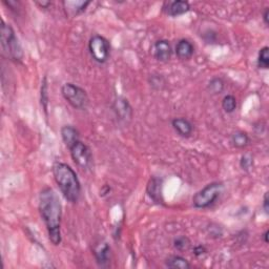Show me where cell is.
<instances>
[{
	"instance_id": "obj_1",
	"label": "cell",
	"mask_w": 269,
	"mask_h": 269,
	"mask_svg": "<svg viewBox=\"0 0 269 269\" xmlns=\"http://www.w3.org/2000/svg\"><path fill=\"white\" fill-rule=\"evenodd\" d=\"M39 213L48 229L49 239L55 246L61 243L62 205L56 192L46 187L39 195Z\"/></svg>"
},
{
	"instance_id": "obj_2",
	"label": "cell",
	"mask_w": 269,
	"mask_h": 269,
	"mask_svg": "<svg viewBox=\"0 0 269 269\" xmlns=\"http://www.w3.org/2000/svg\"><path fill=\"white\" fill-rule=\"evenodd\" d=\"M54 179L63 197L68 202L77 203L81 195V184L74 169L62 162H56L53 165Z\"/></svg>"
},
{
	"instance_id": "obj_3",
	"label": "cell",
	"mask_w": 269,
	"mask_h": 269,
	"mask_svg": "<svg viewBox=\"0 0 269 269\" xmlns=\"http://www.w3.org/2000/svg\"><path fill=\"white\" fill-rule=\"evenodd\" d=\"M0 44H2L4 56L14 62L22 61L23 51L15 31L4 20L2 21V27H0Z\"/></svg>"
},
{
	"instance_id": "obj_4",
	"label": "cell",
	"mask_w": 269,
	"mask_h": 269,
	"mask_svg": "<svg viewBox=\"0 0 269 269\" xmlns=\"http://www.w3.org/2000/svg\"><path fill=\"white\" fill-rule=\"evenodd\" d=\"M224 191V185L220 182L207 184L193 197V204L196 208H208L215 204Z\"/></svg>"
},
{
	"instance_id": "obj_5",
	"label": "cell",
	"mask_w": 269,
	"mask_h": 269,
	"mask_svg": "<svg viewBox=\"0 0 269 269\" xmlns=\"http://www.w3.org/2000/svg\"><path fill=\"white\" fill-rule=\"evenodd\" d=\"M61 93L63 98L76 110L83 111L88 105V96L86 92L74 83H65L62 85Z\"/></svg>"
},
{
	"instance_id": "obj_6",
	"label": "cell",
	"mask_w": 269,
	"mask_h": 269,
	"mask_svg": "<svg viewBox=\"0 0 269 269\" xmlns=\"http://www.w3.org/2000/svg\"><path fill=\"white\" fill-rule=\"evenodd\" d=\"M88 50L94 60L98 63H105L111 54V44L107 38L96 35L89 39Z\"/></svg>"
},
{
	"instance_id": "obj_7",
	"label": "cell",
	"mask_w": 269,
	"mask_h": 269,
	"mask_svg": "<svg viewBox=\"0 0 269 269\" xmlns=\"http://www.w3.org/2000/svg\"><path fill=\"white\" fill-rule=\"evenodd\" d=\"M69 150H71L72 159L80 168L86 170L92 167L93 154L86 144L79 140L72 147H69Z\"/></svg>"
},
{
	"instance_id": "obj_8",
	"label": "cell",
	"mask_w": 269,
	"mask_h": 269,
	"mask_svg": "<svg viewBox=\"0 0 269 269\" xmlns=\"http://www.w3.org/2000/svg\"><path fill=\"white\" fill-rule=\"evenodd\" d=\"M113 111L115 112L117 118L123 122L131 121L134 115L132 105L124 97H117L115 99L113 103Z\"/></svg>"
},
{
	"instance_id": "obj_9",
	"label": "cell",
	"mask_w": 269,
	"mask_h": 269,
	"mask_svg": "<svg viewBox=\"0 0 269 269\" xmlns=\"http://www.w3.org/2000/svg\"><path fill=\"white\" fill-rule=\"evenodd\" d=\"M93 253L95 255L96 262L100 267H108L110 265L112 249L107 242L101 241L100 243L96 244L93 249Z\"/></svg>"
},
{
	"instance_id": "obj_10",
	"label": "cell",
	"mask_w": 269,
	"mask_h": 269,
	"mask_svg": "<svg viewBox=\"0 0 269 269\" xmlns=\"http://www.w3.org/2000/svg\"><path fill=\"white\" fill-rule=\"evenodd\" d=\"M154 57L158 61L167 62L172 55V50L167 40H158L153 46Z\"/></svg>"
},
{
	"instance_id": "obj_11",
	"label": "cell",
	"mask_w": 269,
	"mask_h": 269,
	"mask_svg": "<svg viewBox=\"0 0 269 269\" xmlns=\"http://www.w3.org/2000/svg\"><path fill=\"white\" fill-rule=\"evenodd\" d=\"M147 195L154 202L158 204H163V196H162V180L156 177H153L148 184L146 189Z\"/></svg>"
},
{
	"instance_id": "obj_12",
	"label": "cell",
	"mask_w": 269,
	"mask_h": 269,
	"mask_svg": "<svg viewBox=\"0 0 269 269\" xmlns=\"http://www.w3.org/2000/svg\"><path fill=\"white\" fill-rule=\"evenodd\" d=\"M167 8L164 9L166 14L171 17L181 16L183 14H186L187 12L191 10V6L187 2L184 0H174V2H168L166 3Z\"/></svg>"
},
{
	"instance_id": "obj_13",
	"label": "cell",
	"mask_w": 269,
	"mask_h": 269,
	"mask_svg": "<svg viewBox=\"0 0 269 269\" xmlns=\"http://www.w3.org/2000/svg\"><path fill=\"white\" fill-rule=\"evenodd\" d=\"M173 130L183 138H190L193 134L194 126L190 120L186 118H176L171 122Z\"/></svg>"
},
{
	"instance_id": "obj_14",
	"label": "cell",
	"mask_w": 269,
	"mask_h": 269,
	"mask_svg": "<svg viewBox=\"0 0 269 269\" xmlns=\"http://www.w3.org/2000/svg\"><path fill=\"white\" fill-rule=\"evenodd\" d=\"M91 2H64L63 7L65 14L69 17H77L85 12Z\"/></svg>"
},
{
	"instance_id": "obj_15",
	"label": "cell",
	"mask_w": 269,
	"mask_h": 269,
	"mask_svg": "<svg viewBox=\"0 0 269 269\" xmlns=\"http://www.w3.org/2000/svg\"><path fill=\"white\" fill-rule=\"evenodd\" d=\"M195 52L194 45L187 39H181L176 45V55L180 60H190Z\"/></svg>"
},
{
	"instance_id": "obj_16",
	"label": "cell",
	"mask_w": 269,
	"mask_h": 269,
	"mask_svg": "<svg viewBox=\"0 0 269 269\" xmlns=\"http://www.w3.org/2000/svg\"><path fill=\"white\" fill-rule=\"evenodd\" d=\"M61 137L64 144L69 148L80 140L79 132L71 125H65L61 128Z\"/></svg>"
},
{
	"instance_id": "obj_17",
	"label": "cell",
	"mask_w": 269,
	"mask_h": 269,
	"mask_svg": "<svg viewBox=\"0 0 269 269\" xmlns=\"http://www.w3.org/2000/svg\"><path fill=\"white\" fill-rule=\"evenodd\" d=\"M165 265L171 269H190L191 263L181 255H170L166 259Z\"/></svg>"
},
{
	"instance_id": "obj_18",
	"label": "cell",
	"mask_w": 269,
	"mask_h": 269,
	"mask_svg": "<svg viewBox=\"0 0 269 269\" xmlns=\"http://www.w3.org/2000/svg\"><path fill=\"white\" fill-rule=\"evenodd\" d=\"M231 143L237 148H244L249 143V137L245 132L238 131L231 135Z\"/></svg>"
},
{
	"instance_id": "obj_19",
	"label": "cell",
	"mask_w": 269,
	"mask_h": 269,
	"mask_svg": "<svg viewBox=\"0 0 269 269\" xmlns=\"http://www.w3.org/2000/svg\"><path fill=\"white\" fill-rule=\"evenodd\" d=\"M40 102L42 105V109L48 115V105H49V85H48V78L43 77V80L41 82V88H40Z\"/></svg>"
},
{
	"instance_id": "obj_20",
	"label": "cell",
	"mask_w": 269,
	"mask_h": 269,
	"mask_svg": "<svg viewBox=\"0 0 269 269\" xmlns=\"http://www.w3.org/2000/svg\"><path fill=\"white\" fill-rule=\"evenodd\" d=\"M238 107V102L235 96L232 95H227L222 100V109L224 110L225 113L231 114L237 110Z\"/></svg>"
},
{
	"instance_id": "obj_21",
	"label": "cell",
	"mask_w": 269,
	"mask_h": 269,
	"mask_svg": "<svg viewBox=\"0 0 269 269\" xmlns=\"http://www.w3.org/2000/svg\"><path fill=\"white\" fill-rule=\"evenodd\" d=\"M207 89L212 94H214V95H219V94L224 91V81L218 77L213 78L209 81Z\"/></svg>"
},
{
	"instance_id": "obj_22",
	"label": "cell",
	"mask_w": 269,
	"mask_h": 269,
	"mask_svg": "<svg viewBox=\"0 0 269 269\" xmlns=\"http://www.w3.org/2000/svg\"><path fill=\"white\" fill-rule=\"evenodd\" d=\"M258 66L262 69H268L269 67V48L264 46L259 52L258 56Z\"/></svg>"
},
{
	"instance_id": "obj_23",
	"label": "cell",
	"mask_w": 269,
	"mask_h": 269,
	"mask_svg": "<svg viewBox=\"0 0 269 269\" xmlns=\"http://www.w3.org/2000/svg\"><path fill=\"white\" fill-rule=\"evenodd\" d=\"M173 246L179 251H186L191 247V241L187 237H179L173 241Z\"/></svg>"
},
{
	"instance_id": "obj_24",
	"label": "cell",
	"mask_w": 269,
	"mask_h": 269,
	"mask_svg": "<svg viewBox=\"0 0 269 269\" xmlns=\"http://www.w3.org/2000/svg\"><path fill=\"white\" fill-rule=\"evenodd\" d=\"M240 166L243 170L248 171L253 167V158L251 155H243L240 160Z\"/></svg>"
},
{
	"instance_id": "obj_25",
	"label": "cell",
	"mask_w": 269,
	"mask_h": 269,
	"mask_svg": "<svg viewBox=\"0 0 269 269\" xmlns=\"http://www.w3.org/2000/svg\"><path fill=\"white\" fill-rule=\"evenodd\" d=\"M207 252V249L203 246V245H198L194 248V254L196 256H201L202 254H205Z\"/></svg>"
},
{
	"instance_id": "obj_26",
	"label": "cell",
	"mask_w": 269,
	"mask_h": 269,
	"mask_svg": "<svg viewBox=\"0 0 269 269\" xmlns=\"http://www.w3.org/2000/svg\"><path fill=\"white\" fill-rule=\"evenodd\" d=\"M263 208L265 210V213H269V200H268V193H265L264 195V200H263Z\"/></svg>"
},
{
	"instance_id": "obj_27",
	"label": "cell",
	"mask_w": 269,
	"mask_h": 269,
	"mask_svg": "<svg viewBox=\"0 0 269 269\" xmlns=\"http://www.w3.org/2000/svg\"><path fill=\"white\" fill-rule=\"evenodd\" d=\"M36 5L39 6L41 9H49L52 6V3H50V2H36Z\"/></svg>"
},
{
	"instance_id": "obj_28",
	"label": "cell",
	"mask_w": 269,
	"mask_h": 269,
	"mask_svg": "<svg viewBox=\"0 0 269 269\" xmlns=\"http://www.w3.org/2000/svg\"><path fill=\"white\" fill-rule=\"evenodd\" d=\"M268 14H269V9L266 8L264 11V14H263V19H264L265 25H268Z\"/></svg>"
},
{
	"instance_id": "obj_29",
	"label": "cell",
	"mask_w": 269,
	"mask_h": 269,
	"mask_svg": "<svg viewBox=\"0 0 269 269\" xmlns=\"http://www.w3.org/2000/svg\"><path fill=\"white\" fill-rule=\"evenodd\" d=\"M268 233H269V230H266L264 232V235H263V239H264V242L267 244L268 243Z\"/></svg>"
}]
</instances>
